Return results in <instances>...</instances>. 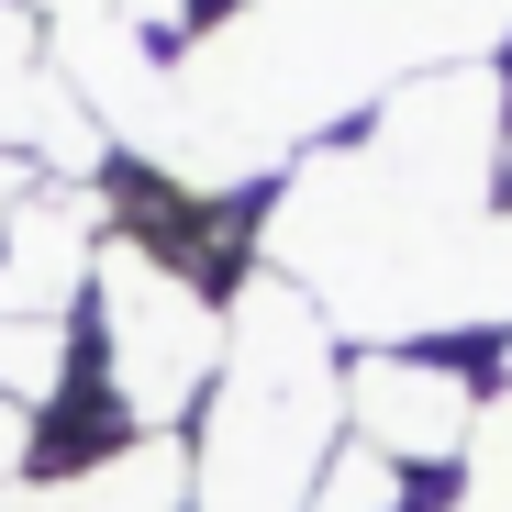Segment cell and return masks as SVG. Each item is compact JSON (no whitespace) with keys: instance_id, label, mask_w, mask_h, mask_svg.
I'll return each mask as SVG.
<instances>
[{"instance_id":"cell-6","label":"cell","mask_w":512,"mask_h":512,"mask_svg":"<svg viewBox=\"0 0 512 512\" xmlns=\"http://www.w3.org/2000/svg\"><path fill=\"white\" fill-rule=\"evenodd\" d=\"M45 12H56L67 34H112V45H134L145 23H167V0H45Z\"/></svg>"},{"instance_id":"cell-1","label":"cell","mask_w":512,"mask_h":512,"mask_svg":"<svg viewBox=\"0 0 512 512\" xmlns=\"http://www.w3.org/2000/svg\"><path fill=\"white\" fill-rule=\"evenodd\" d=\"M334 446H346V368L301 290L256 279L223 312V368L201 390L190 512H312Z\"/></svg>"},{"instance_id":"cell-3","label":"cell","mask_w":512,"mask_h":512,"mask_svg":"<svg viewBox=\"0 0 512 512\" xmlns=\"http://www.w3.org/2000/svg\"><path fill=\"white\" fill-rule=\"evenodd\" d=\"M346 423L357 446H379L390 468H446L479 423V390L435 357H357L346 368Z\"/></svg>"},{"instance_id":"cell-4","label":"cell","mask_w":512,"mask_h":512,"mask_svg":"<svg viewBox=\"0 0 512 512\" xmlns=\"http://www.w3.org/2000/svg\"><path fill=\"white\" fill-rule=\"evenodd\" d=\"M0 512H190V446L179 435H123L112 457H78L56 479L0 490Z\"/></svg>"},{"instance_id":"cell-2","label":"cell","mask_w":512,"mask_h":512,"mask_svg":"<svg viewBox=\"0 0 512 512\" xmlns=\"http://www.w3.org/2000/svg\"><path fill=\"white\" fill-rule=\"evenodd\" d=\"M90 312H101V390H112V412L134 435H167L223 368V312L145 245H101Z\"/></svg>"},{"instance_id":"cell-5","label":"cell","mask_w":512,"mask_h":512,"mask_svg":"<svg viewBox=\"0 0 512 512\" xmlns=\"http://www.w3.org/2000/svg\"><path fill=\"white\" fill-rule=\"evenodd\" d=\"M23 112H45V67H34V23L0 12V134H23Z\"/></svg>"}]
</instances>
